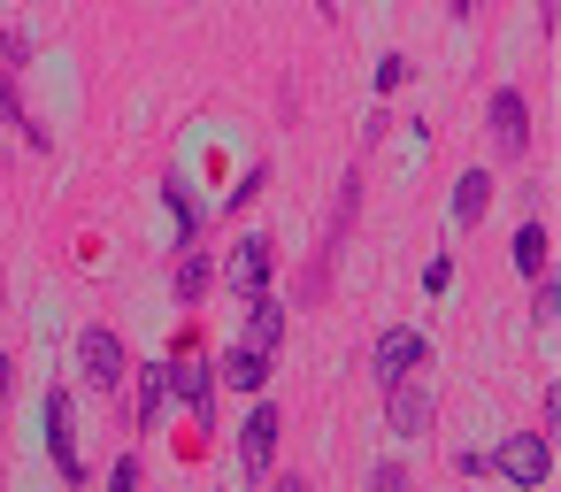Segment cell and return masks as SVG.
<instances>
[{
    "label": "cell",
    "instance_id": "obj_1",
    "mask_svg": "<svg viewBox=\"0 0 561 492\" xmlns=\"http://www.w3.org/2000/svg\"><path fill=\"white\" fill-rule=\"evenodd\" d=\"M131 369H139V362H131V346H124V339H116L108 323L78 331V377H85L93 392H108V400H116V392L131 385Z\"/></svg>",
    "mask_w": 561,
    "mask_h": 492
},
{
    "label": "cell",
    "instance_id": "obj_2",
    "mask_svg": "<svg viewBox=\"0 0 561 492\" xmlns=\"http://www.w3.org/2000/svg\"><path fill=\"white\" fill-rule=\"evenodd\" d=\"M354 216H362V170H346V185H339V216H331V231H323V254H316V270L300 277V300H323V285H331V262H339V247H346Z\"/></svg>",
    "mask_w": 561,
    "mask_h": 492
},
{
    "label": "cell",
    "instance_id": "obj_3",
    "mask_svg": "<svg viewBox=\"0 0 561 492\" xmlns=\"http://www.w3.org/2000/svg\"><path fill=\"white\" fill-rule=\"evenodd\" d=\"M39 423H47V454H55V469H62V484H85V454H78V415H70V392H62V385L47 392V408H39Z\"/></svg>",
    "mask_w": 561,
    "mask_h": 492
},
{
    "label": "cell",
    "instance_id": "obj_4",
    "mask_svg": "<svg viewBox=\"0 0 561 492\" xmlns=\"http://www.w3.org/2000/svg\"><path fill=\"white\" fill-rule=\"evenodd\" d=\"M515 492H546V477H553V438H538V431H523V438H507L500 446V461H492Z\"/></svg>",
    "mask_w": 561,
    "mask_h": 492
},
{
    "label": "cell",
    "instance_id": "obj_5",
    "mask_svg": "<svg viewBox=\"0 0 561 492\" xmlns=\"http://www.w3.org/2000/svg\"><path fill=\"white\" fill-rule=\"evenodd\" d=\"M431 415H438V400H431L423 377H392V385H385V423H392V438H423Z\"/></svg>",
    "mask_w": 561,
    "mask_h": 492
},
{
    "label": "cell",
    "instance_id": "obj_6",
    "mask_svg": "<svg viewBox=\"0 0 561 492\" xmlns=\"http://www.w3.org/2000/svg\"><path fill=\"white\" fill-rule=\"evenodd\" d=\"M277 431H285V415L270 408V400H254V415L239 423V477H270V461H277Z\"/></svg>",
    "mask_w": 561,
    "mask_h": 492
},
{
    "label": "cell",
    "instance_id": "obj_7",
    "mask_svg": "<svg viewBox=\"0 0 561 492\" xmlns=\"http://www.w3.org/2000/svg\"><path fill=\"white\" fill-rule=\"evenodd\" d=\"M369 369L392 385V377H415V369H431V339L415 331V323H400V331H385L377 346H369Z\"/></svg>",
    "mask_w": 561,
    "mask_h": 492
},
{
    "label": "cell",
    "instance_id": "obj_8",
    "mask_svg": "<svg viewBox=\"0 0 561 492\" xmlns=\"http://www.w3.org/2000/svg\"><path fill=\"white\" fill-rule=\"evenodd\" d=\"M484 124H492V147H500L507 162H515V155L530 147V101H523L515 85H500V93L484 101Z\"/></svg>",
    "mask_w": 561,
    "mask_h": 492
},
{
    "label": "cell",
    "instance_id": "obj_9",
    "mask_svg": "<svg viewBox=\"0 0 561 492\" xmlns=\"http://www.w3.org/2000/svg\"><path fill=\"white\" fill-rule=\"evenodd\" d=\"M170 392H178V400H185V408H193V423H201V431H208V423H216V369H208V362H201V346H193V354H178V362H170Z\"/></svg>",
    "mask_w": 561,
    "mask_h": 492
},
{
    "label": "cell",
    "instance_id": "obj_10",
    "mask_svg": "<svg viewBox=\"0 0 561 492\" xmlns=\"http://www.w3.org/2000/svg\"><path fill=\"white\" fill-rule=\"evenodd\" d=\"M270 270H277V247L254 231V239H239V254H231V293L239 300H254V293H270Z\"/></svg>",
    "mask_w": 561,
    "mask_h": 492
},
{
    "label": "cell",
    "instance_id": "obj_11",
    "mask_svg": "<svg viewBox=\"0 0 561 492\" xmlns=\"http://www.w3.org/2000/svg\"><path fill=\"white\" fill-rule=\"evenodd\" d=\"M277 339H285V300H277V293H254V300H247V339H239V346H247V354H277Z\"/></svg>",
    "mask_w": 561,
    "mask_h": 492
},
{
    "label": "cell",
    "instance_id": "obj_12",
    "mask_svg": "<svg viewBox=\"0 0 561 492\" xmlns=\"http://www.w3.org/2000/svg\"><path fill=\"white\" fill-rule=\"evenodd\" d=\"M131 385H139V400H131V431H154V423H162V408H170V362L131 369Z\"/></svg>",
    "mask_w": 561,
    "mask_h": 492
},
{
    "label": "cell",
    "instance_id": "obj_13",
    "mask_svg": "<svg viewBox=\"0 0 561 492\" xmlns=\"http://www.w3.org/2000/svg\"><path fill=\"white\" fill-rule=\"evenodd\" d=\"M492 193H500V185H492L484 170H461V185H454V224H461V231H477V224H484V208H492Z\"/></svg>",
    "mask_w": 561,
    "mask_h": 492
},
{
    "label": "cell",
    "instance_id": "obj_14",
    "mask_svg": "<svg viewBox=\"0 0 561 492\" xmlns=\"http://www.w3.org/2000/svg\"><path fill=\"white\" fill-rule=\"evenodd\" d=\"M216 377H224L231 392H262V385H270V354H247V346H231V354L216 362Z\"/></svg>",
    "mask_w": 561,
    "mask_h": 492
},
{
    "label": "cell",
    "instance_id": "obj_15",
    "mask_svg": "<svg viewBox=\"0 0 561 492\" xmlns=\"http://www.w3.org/2000/svg\"><path fill=\"white\" fill-rule=\"evenodd\" d=\"M515 270H523L530 285L553 270V239H546V224H523V231H515Z\"/></svg>",
    "mask_w": 561,
    "mask_h": 492
},
{
    "label": "cell",
    "instance_id": "obj_16",
    "mask_svg": "<svg viewBox=\"0 0 561 492\" xmlns=\"http://www.w3.org/2000/svg\"><path fill=\"white\" fill-rule=\"evenodd\" d=\"M208 285H216V262H208L201 247H178V300L193 308V300H201Z\"/></svg>",
    "mask_w": 561,
    "mask_h": 492
},
{
    "label": "cell",
    "instance_id": "obj_17",
    "mask_svg": "<svg viewBox=\"0 0 561 492\" xmlns=\"http://www.w3.org/2000/svg\"><path fill=\"white\" fill-rule=\"evenodd\" d=\"M262 185H270V162H254V170L239 178V193L224 201V216H239V208H254V201H262Z\"/></svg>",
    "mask_w": 561,
    "mask_h": 492
},
{
    "label": "cell",
    "instance_id": "obj_18",
    "mask_svg": "<svg viewBox=\"0 0 561 492\" xmlns=\"http://www.w3.org/2000/svg\"><path fill=\"white\" fill-rule=\"evenodd\" d=\"M553 308H561V285H553V270L538 277V293H530V316H538V331H553Z\"/></svg>",
    "mask_w": 561,
    "mask_h": 492
},
{
    "label": "cell",
    "instance_id": "obj_19",
    "mask_svg": "<svg viewBox=\"0 0 561 492\" xmlns=\"http://www.w3.org/2000/svg\"><path fill=\"white\" fill-rule=\"evenodd\" d=\"M408 70H415L408 55H385V62H377V93H400V85H408Z\"/></svg>",
    "mask_w": 561,
    "mask_h": 492
},
{
    "label": "cell",
    "instance_id": "obj_20",
    "mask_svg": "<svg viewBox=\"0 0 561 492\" xmlns=\"http://www.w3.org/2000/svg\"><path fill=\"white\" fill-rule=\"evenodd\" d=\"M9 124H24V101H16V78L0 70V131H9Z\"/></svg>",
    "mask_w": 561,
    "mask_h": 492
},
{
    "label": "cell",
    "instance_id": "obj_21",
    "mask_svg": "<svg viewBox=\"0 0 561 492\" xmlns=\"http://www.w3.org/2000/svg\"><path fill=\"white\" fill-rule=\"evenodd\" d=\"M108 492H139V454H116V469H108Z\"/></svg>",
    "mask_w": 561,
    "mask_h": 492
},
{
    "label": "cell",
    "instance_id": "obj_22",
    "mask_svg": "<svg viewBox=\"0 0 561 492\" xmlns=\"http://www.w3.org/2000/svg\"><path fill=\"white\" fill-rule=\"evenodd\" d=\"M369 492H408V469H400V461H377V469H369Z\"/></svg>",
    "mask_w": 561,
    "mask_h": 492
},
{
    "label": "cell",
    "instance_id": "obj_23",
    "mask_svg": "<svg viewBox=\"0 0 561 492\" xmlns=\"http://www.w3.org/2000/svg\"><path fill=\"white\" fill-rule=\"evenodd\" d=\"M16 392V362H9V346H0V400Z\"/></svg>",
    "mask_w": 561,
    "mask_h": 492
},
{
    "label": "cell",
    "instance_id": "obj_24",
    "mask_svg": "<svg viewBox=\"0 0 561 492\" xmlns=\"http://www.w3.org/2000/svg\"><path fill=\"white\" fill-rule=\"evenodd\" d=\"M270 492H316V484H308V477H277Z\"/></svg>",
    "mask_w": 561,
    "mask_h": 492
},
{
    "label": "cell",
    "instance_id": "obj_25",
    "mask_svg": "<svg viewBox=\"0 0 561 492\" xmlns=\"http://www.w3.org/2000/svg\"><path fill=\"white\" fill-rule=\"evenodd\" d=\"M477 16V0H454V24H469Z\"/></svg>",
    "mask_w": 561,
    "mask_h": 492
},
{
    "label": "cell",
    "instance_id": "obj_26",
    "mask_svg": "<svg viewBox=\"0 0 561 492\" xmlns=\"http://www.w3.org/2000/svg\"><path fill=\"white\" fill-rule=\"evenodd\" d=\"M538 9H546V39H553V24H561V9H553V0H538Z\"/></svg>",
    "mask_w": 561,
    "mask_h": 492
},
{
    "label": "cell",
    "instance_id": "obj_27",
    "mask_svg": "<svg viewBox=\"0 0 561 492\" xmlns=\"http://www.w3.org/2000/svg\"><path fill=\"white\" fill-rule=\"evenodd\" d=\"M0 70H9V32H0Z\"/></svg>",
    "mask_w": 561,
    "mask_h": 492
},
{
    "label": "cell",
    "instance_id": "obj_28",
    "mask_svg": "<svg viewBox=\"0 0 561 492\" xmlns=\"http://www.w3.org/2000/svg\"><path fill=\"white\" fill-rule=\"evenodd\" d=\"M316 9H323V16H339V9H331V0H316Z\"/></svg>",
    "mask_w": 561,
    "mask_h": 492
},
{
    "label": "cell",
    "instance_id": "obj_29",
    "mask_svg": "<svg viewBox=\"0 0 561 492\" xmlns=\"http://www.w3.org/2000/svg\"><path fill=\"white\" fill-rule=\"evenodd\" d=\"M0 300H9V277H0Z\"/></svg>",
    "mask_w": 561,
    "mask_h": 492
}]
</instances>
